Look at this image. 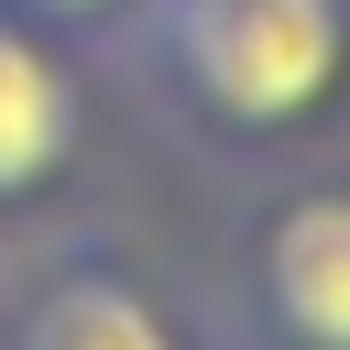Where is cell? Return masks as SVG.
I'll return each mask as SVG.
<instances>
[{
  "instance_id": "6da1fadb",
  "label": "cell",
  "mask_w": 350,
  "mask_h": 350,
  "mask_svg": "<svg viewBox=\"0 0 350 350\" xmlns=\"http://www.w3.org/2000/svg\"><path fill=\"white\" fill-rule=\"evenodd\" d=\"M175 88L230 131H295L350 66V0H164Z\"/></svg>"
},
{
  "instance_id": "7a4b0ae2",
  "label": "cell",
  "mask_w": 350,
  "mask_h": 350,
  "mask_svg": "<svg viewBox=\"0 0 350 350\" xmlns=\"http://www.w3.org/2000/svg\"><path fill=\"white\" fill-rule=\"evenodd\" d=\"M262 317L295 350H350V186H306L262 219Z\"/></svg>"
},
{
  "instance_id": "3957f363",
  "label": "cell",
  "mask_w": 350,
  "mask_h": 350,
  "mask_svg": "<svg viewBox=\"0 0 350 350\" xmlns=\"http://www.w3.org/2000/svg\"><path fill=\"white\" fill-rule=\"evenodd\" d=\"M77 131H88L77 66L44 44V22H22V11L0 0V208L44 197V186L77 164Z\"/></svg>"
},
{
  "instance_id": "277c9868",
  "label": "cell",
  "mask_w": 350,
  "mask_h": 350,
  "mask_svg": "<svg viewBox=\"0 0 350 350\" xmlns=\"http://www.w3.org/2000/svg\"><path fill=\"white\" fill-rule=\"evenodd\" d=\"M11 350H175V328H164V306H153L131 273L66 262V273L33 295V317H22Z\"/></svg>"
},
{
  "instance_id": "5b68a950",
  "label": "cell",
  "mask_w": 350,
  "mask_h": 350,
  "mask_svg": "<svg viewBox=\"0 0 350 350\" xmlns=\"http://www.w3.org/2000/svg\"><path fill=\"white\" fill-rule=\"evenodd\" d=\"M11 11H22V22H66V33H77V22H109V11H131V0H11Z\"/></svg>"
},
{
  "instance_id": "8992f818",
  "label": "cell",
  "mask_w": 350,
  "mask_h": 350,
  "mask_svg": "<svg viewBox=\"0 0 350 350\" xmlns=\"http://www.w3.org/2000/svg\"><path fill=\"white\" fill-rule=\"evenodd\" d=\"M0 350H11V328H0Z\"/></svg>"
}]
</instances>
